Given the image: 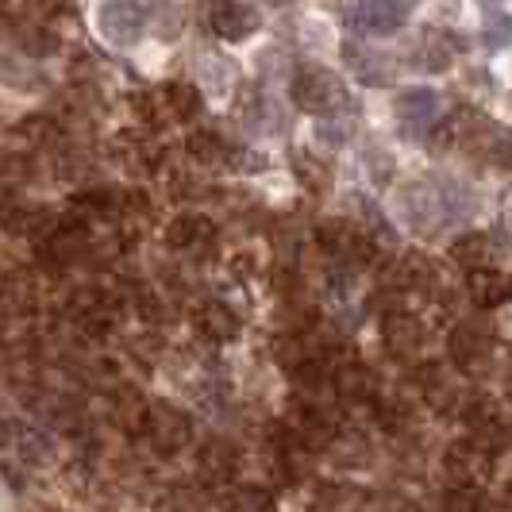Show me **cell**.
Returning a JSON list of instances; mask_svg holds the SVG:
<instances>
[{
    "label": "cell",
    "instance_id": "cell-3",
    "mask_svg": "<svg viewBox=\"0 0 512 512\" xmlns=\"http://www.w3.org/2000/svg\"><path fill=\"white\" fill-rule=\"evenodd\" d=\"M147 443L158 459H174L193 443V420L189 412L170 405V401H151V416H147Z\"/></svg>",
    "mask_w": 512,
    "mask_h": 512
},
{
    "label": "cell",
    "instance_id": "cell-21",
    "mask_svg": "<svg viewBox=\"0 0 512 512\" xmlns=\"http://www.w3.org/2000/svg\"><path fill=\"white\" fill-rule=\"evenodd\" d=\"M451 258L459 266H466V270H482V266L493 262V243H489V235H482V231H466V235H459L451 243Z\"/></svg>",
    "mask_w": 512,
    "mask_h": 512
},
{
    "label": "cell",
    "instance_id": "cell-12",
    "mask_svg": "<svg viewBox=\"0 0 512 512\" xmlns=\"http://www.w3.org/2000/svg\"><path fill=\"white\" fill-rule=\"evenodd\" d=\"M189 320H193V332L201 335L205 343H212V347L235 343V339H239V332H243L239 316H235L228 305H220V301H205V305H197Z\"/></svg>",
    "mask_w": 512,
    "mask_h": 512
},
{
    "label": "cell",
    "instance_id": "cell-10",
    "mask_svg": "<svg viewBox=\"0 0 512 512\" xmlns=\"http://www.w3.org/2000/svg\"><path fill=\"white\" fill-rule=\"evenodd\" d=\"M212 243H216V228H212V220L197 216V212H181L166 228V247L181 251V255L205 258L212 251Z\"/></svg>",
    "mask_w": 512,
    "mask_h": 512
},
{
    "label": "cell",
    "instance_id": "cell-27",
    "mask_svg": "<svg viewBox=\"0 0 512 512\" xmlns=\"http://www.w3.org/2000/svg\"><path fill=\"white\" fill-rule=\"evenodd\" d=\"M20 43H24L31 54H51L54 47H58V39H54L47 27H35V24H27L20 27Z\"/></svg>",
    "mask_w": 512,
    "mask_h": 512
},
{
    "label": "cell",
    "instance_id": "cell-11",
    "mask_svg": "<svg viewBox=\"0 0 512 512\" xmlns=\"http://www.w3.org/2000/svg\"><path fill=\"white\" fill-rule=\"evenodd\" d=\"M239 447L224 436H212L201 443V451H197V474H201V482L208 486H228L231 478L239 474Z\"/></svg>",
    "mask_w": 512,
    "mask_h": 512
},
{
    "label": "cell",
    "instance_id": "cell-14",
    "mask_svg": "<svg viewBox=\"0 0 512 512\" xmlns=\"http://www.w3.org/2000/svg\"><path fill=\"white\" fill-rule=\"evenodd\" d=\"M147 416H151V401L139 385H120L112 397V424L124 436H143L147 432Z\"/></svg>",
    "mask_w": 512,
    "mask_h": 512
},
{
    "label": "cell",
    "instance_id": "cell-26",
    "mask_svg": "<svg viewBox=\"0 0 512 512\" xmlns=\"http://www.w3.org/2000/svg\"><path fill=\"white\" fill-rule=\"evenodd\" d=\"M482 39H486L489 51H501V47H509L512 43V16L505 12H486V27H482Z\"/></svg>",
    "mask_w": 512,
    "mask_h": 512
},
{
    "label": "cell",
    "instance_id": "cell-29",
    "mask_svg": "<svg viewBox=\"0 0 512 512\" xmlns=\"http://www.w3.org/2000/svg\"><path fill=\"white\" fill-rule=\"evenodd\" d=\"M501 382H505V393L512 397V359L505 362V374H501Z\"/></svg>",
    "mask_w": 512,
    "mask_h": 512
},
{
    "label": "cell",
    "instance_id": "cell-5",
    "mask_svg": "<svg viewBox=\"0 0 512 512\" xmlns=\"http://www.w3.org/2000/svg\"><path fill=\"white\" fill-rule=\"evenodd\" d=\"M285 428L293 432L297 443H305L308 451H324V447L335 443V416L328 409V401H312V397L293 393Z\"/></svg>",
    "mask_w": 512,
    "mask_h": 512
},
{
    "label": "cell",
    "instance_id": "cell-7",
    "mask_svg": "<svg viewBox=\"0 0 512 512\" xmlns=\"http://www.w3.org/2000/svg\"><path fill=\"white\" fill-rule=\"evenodd\" d=\"M201 24L228 43H243L258 31V12L239 0H201Z\"/></svg>",
    "mask_w": 512,
    "mask_h": 512
},
{
    "label": "cell",
    "instance_id": "cell-8",
    "mask_svg": "<svg viewBox=\"0 0 512 512\" xmlns=\"http://www.w3.org/2000/svg\"><path fill=\"white\" fill-rule=\"evenodd\" d=\"M332 393L339 401L355 405V409H362V405L370 409V405L382 401V382L366 362H343L332 374Z\"/></svg>",
    "mask_w": 512,
    "mask_h": 512
},
{
    "label": "cell",
    "instance_id": "cell-4",
    "mask_svg": "<svg viewBox=\"0 0 512 512\" xmlns=\"http://www.w3.org/2000/svg\"><path fill=\"white\" fill-rule=\"evenodd\" d=\"M316 243L320 251L332 258L335 266H366L374 258V239L366 235V228L351 224V220H328L316 228Z\"/></svg>",
    "mask_w": 512,
    "mask_h": 512
},
{
    "label": "cell",
    "instance_id": "cell-16",
    "mask_svg": "<svg viewBox=\"0 0 512 512\" xmlns=\"http://www.w3.org/2000/svg\"><path fill=\"white\" fill-rule=\"evenodd\" d=\"M101 31L112 43L128 47V43L139 39V31H143V8L135 0H108L101 8Z\"/></svg>",
    "mask_w": 512,
    "mask_h": 512
},
{
    "label": "cell",
    "instance_id": "cell-22",
    "mask_svg": "<svg viewBox=\"0 0 512 512\" xmlns=\"http://www.w3.org/2000/svg\"><path fill=\"white\" fill-rule=\"evenodd\" d=\"M224 512H278L274 493L262 486H235L224 493Z\"/></svg>",
    "mask_w": 512,
    "mask_h": 512
},
{
    "label": "cell",
    "instance_id": "cell-2",
    "mask_svg": "<svg viewBox=\"0 0 512 512\" xmlns=\"http://www.w3.org/2000/svg\"><path fill=\"white\" fill-rule=\"evenodd\" d=\"M289 93H293V104L308 116H328L347 101V89H343L339 74H332L328 66H316V62L297 66Z\"/></svg>",
    "mask_w": 512,
    "mask_h": 512
},
{
    "label": "cell",
    "instance_id": "cell-6",
    "mask_svg": "<svg viewBox=\"0 0 512 512\" xmlns=\"http://www.w3.org/2000/svg\"><path fill=\"white\" fill-rule=\"evenodd\" d=\"M493 447H486L478 436H466V439H455L447 451H443V470H447V478L455 482V486H478L482 478H489V470H493Z\"/></svg>",
    "mask_w": 512,
    "mask_h": 512
},
{
    "label": "cell",
    "instance_id": "cell-30",
    "mask_svg": "<svg viewBox=\"0 0 512 512\" xmlns=\"http://www.w3.org/2000/svg\"><path fill=\"white\" fill-rule=\"evenodd\" d=\"M482 4H497V0H482Z\"/></svg>",
    "mask_w": 512,
    "mask_h": 512
},
{
    "label": "cell",
    "instance_id": "cell-15",
    "mask_svg": "<svg viewBox=\"0 0 512 512\" xmlns=\"http://www.w3.org/2000/svg\"><path fill=\"white\" fill-rule=\"evenodd\" d=\"M439 116V93L432 89H405L397 97V120L409 135H424Z\"/></svg>",
    "mask_w": 512,
    "mask_h": 512
},
{
    "label": "cell",
    "instance_id": "cell-13",
    "mask_svg": "<svg viewBox=\"0 0 512 512\" xmlns=\"http://www.w3.org/2000/svg\"><path fill=\"white\" fill-rule=\"evenodd\" d=\"M416 389H420L424 405L432 412H455V405H459L455 374H451L443 362H424V366L416 370Z\"/></svg>",
    "mask_w": 512,
    "mask_h": 512
},
{
    "label": "cell",
    "instance_id": "cell-24",
    "mask_svg": "<svg viewBox=\"0 0 512 512\" xmlns=\"http://www.w3.org/2000/svg\"><path fill=\"white\" fill-rule=\"evenodd\" d=\"M443 512H493L489 497L478 486H455L443 497Z\"/></svg>",
    "mask_w": 512,
    "mask_h": 512
},
{
    "label": "cell",
    "instance_id": "cell-20",
    "mask_svg": "<svg viewBox=\"0 0 512 512\" xmlns=\"http://www.w3.org/2000/svg\"><path fill=\"white\" fill-rule=\"evenodd\" d=\"M293 174H297V181L305 185L312 197H320V193L332 189V166H328L324 158H316L312 151L293 154Z\"/></svg>",
    "mask_w": 512,
    "mask_h": 512
},
{
    "label": "cell",
    "instance_id": "cell-9",
    "mask_svg": "<svg viewBox=\"0 0 512 512\" xmlns=\"http://www.w3.org/2000/svg\"><path fill=\"white\" fill-rule=\"evenodd\" d=\"M424 339H428V328L412 316V312H385L382 320V343L393 359L409 362L424 351Z\"/></svg>",
    "mask_w": 512,
    "mask_h": 512
},
{
    "label": "cell",
    "instance_id": "cell-28",
    "mask_svg": "<svg viewBox=\"0 0 512 512\" xmlns=\"http://www.w3.org/2000/svg\"><path fill=\"white\" fill-rule=\"evenodd\" d=\"M382 512H420V509H416L412 501H401V497H397V501H385Z\"/></svg>",
    "mask_w": 512,
    "mask_h": 512
},
{
    "label": "cell",
    "instance_id": "cell-19",
    "mask_svg": "<svg viewBox=\"0 0 512 512\" xmlns=\"http://www.w3.org/2000/svg\"><path fill=\"white\" fill-rule=\"evenodd\" d=\"M154 101L166 108V116H170V120H193V116L201 112V93H197L193 85H185V81L162 85Z\"/></svg>",
    "mask_w": 512,
    "mask_h": 512
},
{
    "label": "cell",
    "instance_id": "cell-18",
    "mask_svg": "<svg viewBox=\"0 0 512 512\" xmlns=\"http://www.w3.org/2000/svg\"><path fill=\"white\" fill-rule=\"evenodd\" d=\"M409 16V4L405 0H359L355 8V24L370 35H385V31H397Z\"/></svg>",
    "mask_w": 512,
    "mask_h": 512
},
{
    "label": "cell",
    "instance_id": "cell-23",
    "mask_svg": "<svg viewBox=\"0 0 512 512\" xmlns=\"http://www.w3.org/2000/svg\"><path fill=\"white\" fill-rule=\"evenodd\" d=\"M189 154H193L197 162H205V166H220L231 151H228V143H224L216 131H197V135L189 139Z\"/></svg>",
    "mask_w": 512,
    "mask_h": 512
},
{
    "label": "cell",
    "instance_id": "cell-1",
    "mask_svg": "<svg viewBox=\"0 0 512 512\" xmlns=\"http://www.w3.org/2000/svg\"><path fill=\"white\" fill-rule=\"evenodd\" d=\"M447 355H451V366L466 378L486 374L493 355H497L493 324H486V320H459L447 335Z\"/></svg>",
    "mask_w": 512,
    "mask_h": 512
},
{
    "label": "cell",
    "instance_id": "cell-17",
    "mask_svg": "<svg viewBox=\"0 0 512 512\" xmlns=\"http://www.w3.org/2000/svg\"><path fill=\"white\" fill-rule=\"evenodd\" d=\"M466 293L478 308H501L512 301V278L505 270H493V266H482V270H470L466 278Z\"/></svg>",
    "mask_w": 512,
    "mask_h": 512
},
{
    "label": "cell",
    "instance_id": "cell-25",
    "mask_svg": "<svg viewBox=\"0 0 512 512\" xmlns=\"http://www.w3.org/2000/svg\"><path fill=\"white\" fill-rule=\"evenodd\" d=\"M355 505H359V493L347 486H324L312 501L316 512H355Z\"/></svg>",
    "mask_w": 512,
    "mask_h": 512
}]
</instances>
